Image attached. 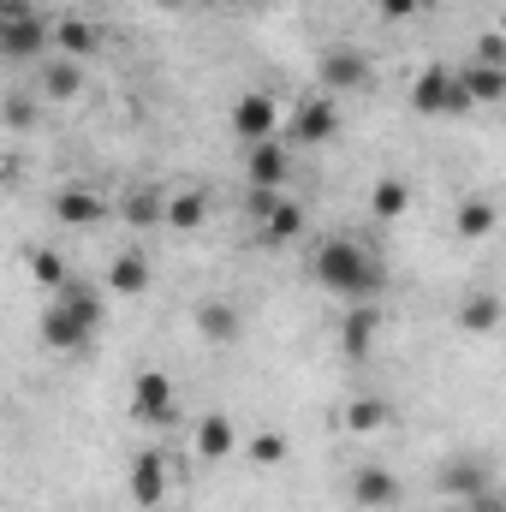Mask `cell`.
Segmentation results:
<instances>
[{"label": "cell", "mask_w": 506, "mask_h": 512, "mask_svg": "<svg viewBox=\"0 0 506 512\" xmlns=\"http://www.w3.org/2000/svg\"><path fill=\"white\" fill-rule=\"evenodd\" d=\"M126 483H131V501H137V507H161V501H167V459H161L155 447H143V453L131 459Z\"/></svg>", "instance_id": "obj_13"}, {"label": "cell", "mask_w": 506, "mask_h": 512, "mask_svg": "<svg viewBox=\"0 0 506 512\" xmlns=\"http://www.w3.org/2000/svg\"><path fill=\"white\" fill-rule=\"evenodd\" d=\"M203 6H245V0H203Z\"/></svg>", "instance_id": "obj_31"}, {"label": "cell", "mask_w": 506, "mask_h": 512, "mask_svg": "<svg viewBox=\"0 0 506 512\" xmlns=\"http://www.w3.org/2000/svg\"><path fill=\"white\" fill-rule=\"evenodd\" d=\"M310 280H316L328 298H340V304H370V298L387 292V262H381L364 239L334 233V239H322L316 256H310Z\"/></svg>", "instance_id": "obj_1"}, {"label": "cell", "mask_w": 506, "mask_h": 512, "mask_svg": "<svg viewBox=\"0 0 506 512\" xmlns=\"http://www.w3.org/2000/svg\"><path fill=\"white\" fill-rule=\"evenodd\" d=\"M465 90H459V66H423L411 78V114H435V120H453L465 114Z\"/></svg>", "instance_id": "obj_4"}, {"label": "cell", "mask_w": 506, "mask_h": 512, "mask_svg": "<svg viewBox=\"0 0 506 512\" xmlns=\"http://www.w3.org/2000/svg\"><path fill=\"white\" fill-rule=\"evenodd\" d=\"M42 96L48 102H72L78 90H84V60H66V54H54V60H42Z\"/></svg>", "instance_id": "obj_16"}, {"label": "cell", "mask_w": 506, "mask_h": 512, "mask_svg": "<svg viewBox=\"0 0 506 512\" xmlns=\"http://www.w3.org/2000/svg\"><path fill=\"white\" fill-rule=\"evenodd\" d=\"M322 84H328V96L358 90V84H364V54H358V48H328V54H322Z\"/></svg>", "instance_id": "obj_19"}, {"label": "cell", "mask_w": 506, "mask_h": 512, "mask_svg": "<svg viewBox=\"0 0 506 512\" xmlns=\"http://www.w3.org/2000/svg\"><path fill=\"white\" fill-rule=\"evenodd\" d=\"M376 340H381V304H346V316H340V352L352 364H364L376 352Z\"/></svg>", "instance_id": "obj_11"}, {"label": "cell", "mask_w": 506, "mask_h": 512, "mask_svg": "<svg viewBox=\"0 0 506 512\" xmlns=\"http://www.w3.org/2000/svg\"><path fill=\"white\" fill-rule=\"evenodd\" d=\"M245 179H251V191H286V179H292V143L286 137H262L245 149Z\"/></svg>", "instance_id": "obj_5"}, {"label": "cell", "mask_w": 506, "mask_h": 512, "mask_svg": "<svg viewBox=\"0 0 506 512\" xmlns=\"http://www.w3.org/2000/svg\"><path fill=\"white\" fill-rule=\"evenodd\" d=\"M203 215H209V197H203V191H179V197H167V227L191 233V227H203Z\"/></svg>", "instance_id": "obj_24"}, {"label": "cell", "mask_w": 506, "mask_h": 512, "mask_svg": "<svg viewBox=\"0 0 506 512\" xmlns=\"http://www.w3.org/2000/svg\"><path fill=\"white\" fill-rule=\"evenodd\" d=\"M191 447H197V459H209V465H221V459L245 453V441H239V423H233L227 411H203V417L191 423Z\"/></svg>", "instance_id": "obj_7"}, {"label": "cell", "mask_w": 506, "mask_h": 512, "mask_svg": "<svg viewBox=\"0 0 506 512\" xmlns=\"http://www.w3.org/2000/svg\"><path fill=\"white\" fill-rule=\"evenodd\" d=\"M30 274H36V280H42L48 292H60V286L72 280V274L60 268V256H48V251H36V256H30Z\"/></svg>", "instance_id": "obj_29"}, {"label": "cell", "mask_w": 506, "mask_h": 512, "mask_svg": "<svg viewBox=\"0 0 506 512\" xmlns=\"http://www.w3.org/2000/svg\"><path fill=\"white\" fill-rule=\"evenodd\" d=\"M251 215L262 221V233H268L274 245H286V239L304 233V209H298L286 191H251Z\"/></svg>", "instance_id": "obj_8"}, {"label": "cell", "mask_w": 506, "mask_h": 512, "mask_svg": "<svg viewBox=\"0 0 506 512\" xmlns=\"http://www.w3.org/2000/svg\"><path fill=\"white\" fill-rule=\"evenodd\" d=\"M453 227H459V239H489L495 233V203L489 197H465L459 215H453Z\"/></svg>", "instance_id": "obj_23"}, {"label": "cell", "mask_w": 506, "mask_h": 512, "mask_svg": "<svg viewBox=\"0 0 506 512\" xmlns=\"http://www.w3.org/2000/svg\"><path fill=\"white\" fill-rule=\"evenodd\" d=\"M179 393H173V376H161V370H137V382H131V417L137 423H167L179 405H173Z\"/></svg>", "instance_id": "obj_10"}, {"label": "cell", "mask_w": 506, "mask_h": 512, "mask_svg": "<svg viewBox=\"0 0 506 512\" xmlns=\"http://www.w3.org/2000/svg\"><path fill=\"white\" fill-rule=\"evenodd\" d=\"M149 262L137 251H120L114 262H108V292H120V298H137V292H149Z\"/></svg>", "instance_id": "obj_20"}, {"label": "cell", "mask_w": 506, "mask_h": 512, "mask_svg": "<svg viewBox=\"0 0 506 512\" xmlns=\"http://www.w3.org/2000/svg\"><path fill=\"white\" fill-rule=\"evenodd\" d=\"M197 334H203L209 346H239V334H245L239 304H227V298H203V304H197Z\"/></svg>", "instance_id": "obj_15"}, {"label": "cell", "mask_w": 506, "mask_h": 512, "mask_svg": "<svg viewBox=\"0 0 506 512\" xmlns=\"http://www.w3.org/2000/svg\"><path fill=\"white\" fill-rule=\"evenodd\" d=\"M54 48H60L66 60H90V54L102 48V30H90L84 18H54Z\"/></svg>", "instance_id": "obj_21"}, {"label": "cell", "mask_w": 506, "mask_h": 512, "mask_svg": "<svg viewBox=\"0 0 506 512\" xmlns=\"http://www.w3.org/2000/svg\"><path fill=\"white\" fill-rule=\"evenodd\" d=\"M233 137H239L245 149L262 143V137H280V102H274V96H262V90L239 96V102H233Z\"/></svg>", "instance_id": "obj_9"}, {"label": "cell", "mask_w": 506, "mask_h": 512, "mask_svg": "<svg viewBox=\"0 0 506 512\" xmlns=\"http://www.w3.org/2000/svg\"><path fill=\"white\" fill-rule=\"evenodd\" d=\"M376 6H381V18L405 24V18H417V6H423V0H376Z\"/></svg>", "instance_id": "obj_30"}, {"label": "cell", "mask_w": 506, "mask_h": 512, "mask_svg": "<svg viewBox=\"0 0 506 512\" xmlns=\"http://www.w3.org/2000/svg\"><path fill=\"white\" fill-rule=\"evenodd\" d=\"M459 90H465V102H501L506 96V66L465 60V66H459Z\"/></svg>", "instance_id": "obj_18"}, {"label": "cell", "mask_w": 506, "mask_h": 512, "mask_svg": "<svg viewBox=\"0 0 506 512\" xmlns=\"http://www.w3.org/2000/svg\"><path fill=\"white\" fill-rule=\"evenodd\" d=\"M102 215H108V197L90 191V185H66V191L54 197V221H60V227H96Z\"/></svg>", "instance_id": "obj_14"}, {"label": "cell", "mask_w": 506, "mask_h": 512, "mask_svg": "<svg viewBox=\"0 0 506 512\" xmlns=\"http://www.w3.org/2000/svg\"><path fill=\"white\" fill-rule=\"evenodd\" d=\"M441 489H447V495H483V489H489V465H483L477 453H453V459L441 465Z\"/></svg>", "instance_id": "obj_17"}, {"label": "cell", "mask_w": 506, "mask_h": 512, "mask_svg": "<svg viewBox=\"0 0 506 512\" xmlns=\"http://www.w3.org/2000/svg\"><path fill=\"white\" fill-rule=\"evenodd\" d=\"M0 60L6 66H42L54 60V18L30 0H0Z\"/></svg>", "instance_id": "obj_3"}, {"label": "cell", "mask_w": 506, "mask_h": 512, "mask_svg": "<svg viewBox=\"0 0 506 512\" xmlns=\"http://www.w3.org/2000/svg\"><path fill=\"white\" fill-rule=\"evenodd\" d=\"M102 334V286L72 274L60 292H48V310H42V346L48 352H84L90 340Z\"/></svg>", "instance_id": "obj_2"}, {"label": "cell", "mask_w": 506, "mask_h": 512, "mask_svg": "<svg viewBox=\"0 0 506 512\" xmlns=\"http://www.w3.org/2000/svg\"><path fill=\"white\" fill-rule=\"evenodd\" d=\"M399 495H405V489H399V477H393L387 465H358V471H352V501L364 512L399 507Z\"/></svg>", "instance_id": "obj_12"}, {"label": "cell", "mask_w": 506, "mask_h": 512, "mask_svg": "<svg viewBox=\"0 0 506 512\" xmlns=\"http://www.w3.org/2000/svg\"><path fill=\"white\" fill-rule=\"evenodd\" d=\"M370 209H376L381 221H399V215L411 209V191H405V179H376V191H370Z\"/></svg>", "instance_id": "obj_25"}, {"label": "cell", "mask_w": 506, "mask_h": 512, "mask_svg": "<svg viewBox=\"0 0 506 512\" xmlns=\"http://www.w3.org/2000/svg\"><path fill=\"white\" fill-rule=\"evenodd\" d=\"M459 328L465 334H495L501 328V298L495 292H465L459 298Z\"/></svg>", "instance_id": "obj_22"}, {"label": "cell", "mask_w": 506, "mask_h": 512, "mask_svg": "<svg viewBox=\"0 0 506 512\" xmlns=\"http://www.w3.org/2000/svg\"><path fill=\"white\" fill-rule=\"evenodd\" d=\"M286 137L292 143H334L340 137V108H334V96H304L292 114H286Z\"/></svg>", "instance_id": "obj_6"}, {"label": "cell", "mask_w": 506, "mask_h": 512, "mask_svg": "<svg viewBox=\"0 0 506 512\" xmlns=\"http://www.w3.org/2000/svg\"><path fill=\"white\" fill-rule=\"evenodd\" d=\"M245 453H251L256 465H286V435H274V429H262L245 441Z\"/></svg>", "instance_id": "obj_28"}, {"label": "cell", "mask_w": 506, "mask_h": 512, "mask_svg": "<svg viewBox=\"0 0 506 512\" xmlns=\"http://www.w3.org/2000/svg\"><path fill=\"white\" fill-rule=\"evenodd\" d=\"M346 423H352L358 435H376V429L393 423V411H387V399H352V405H346Z\"/></svg>", "instance_id": "obj_26"}, {"label": "cell", "mask_w": 506, "mask_h": 512, "mask_svg": "<svg viewBox=\"0 0 506 512\" xmlns=\"http://www.w3.org/2000/svg\"><path fill=\"white\" fill-rule=\"evenodd\" d=\"M126 221H131V227H155V221H167L161 191H131V197H126Z\"/></svg>", "instance_id": "obj_27"}]
</instances>
